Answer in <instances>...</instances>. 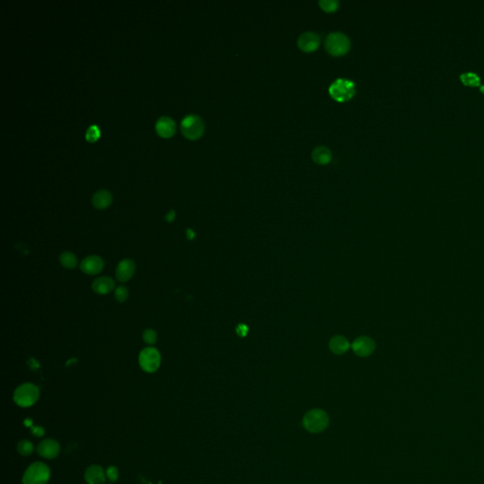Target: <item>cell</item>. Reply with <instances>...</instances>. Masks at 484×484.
<instances>
[{
	"label": "cell",
	"mask_w": 484,
	"mask_h": 484,
	"mask_svg": "<svg viewBox=\"0 0 484 484\" xmlns=\"http://www.w3.org/2000/svg\"><path fill=\"white\" fill-rule=\"evenodd\" d=\"M40 397L38 387L33 383H24L18 386L14 393V400L16 404L22 408L34 406Z\"/></svg>",
	"instance_id": "6da1fadb"
},
{
	"label": "cell",
	"mask_w": 484,
	"mask_h": 484,
	"mask_svg": "<svg viewBox=\"0 0 484 484\" xmlns=\"http://www.w3.org/2000/svg\"><path fill=\"white\" fill-rule=\"evenodd\" d=\"M328 414L320 409H314L308 412L303 418L304 428L311 433L323 432L328 426Z\"/></svg>",
	"instance_id": "7a4b0ae2"
},
{
	"label": "cell",
	"mask_w": 484,
	"mask_h": 484,
	"mask_svg": "<svg viewBox=\"0 0 484 484\" xmlns=\"http://www.w3.org/2000/svg\"><path fill=\"white\" fill-rule=\"evenodd\" d=\"M51 478L50 467L46 464L36 462L26 470L22 482L23 484H47Z\"/></svg>",
	"instance_id": "3957f363"
},
{
	"label": "cell",
	"mask_w": 484,
	"mask_h": 484,
	"mask_svg": "<svg viewBox=\"0 0 484 484\" xmlns=\"http://www.w3.org/2000/svg\"><path fill=\"white\" fill-rule=\"evenodd\" d=\"M330 96L337 102L344 103L351 100L356 94L355 84L346 79H338L329 86Z\"/></svg>",
	"instance_id": "277c9868"
},
{
	"label": "cell",
	"mask_w": 484,
	"mask_h": 484,
	"mask_svg": "<svg viewBox=\"0 0 484 484\" xmlns=\"http://www.w3.org/2000/svg\"><path fill=\"white\" fill-rule=\"evenodd\" d=\"M325 47L329 54L334 56H342L350 51L351 43L345 34L332 33L326 38Z\"/></svg>",
	"instance_id": "5b68a950"
},
{
	"label": "cell",
	"mask_w": 484,
	"mask_h": 484,
	"mask_svg": "<svg viewBox=\"0 0 484 484\" xmlns=\"http://www.w3.org/2000/svg\"><path fill=\"white\" fill-rule=\"evenodd\" d=\"M181 131L187 138H200L205 132V124L197 115H189L181 122Z\"/></svg>",
	"instance_id": "8992f818"
},
{
	"label": "cell",
	"mask_w": 484,
	"mask_h": 484,
	"mask_svg": "<svg viewBox=\"0 0 484 484\" xmlns=\"http://www.w3.org/2000/svg\"><path fill=\"white\" fill-rule=\"evenodd\" d=\"M139 365L147 373H155L161 365V354L155 347L144 348L139 354Z\"/></svg>",
	"instance_id": "52a82bcc"
},
{
	"label": "cell",
	"mask_w": 484,
	"mask_h": 484,
	"mask_svg": "<svg viewBox=\"0 0 484 484\" xmlns=\"http://www.w3.org/2000/svg\"><path fill=\"white\" fill-rule=\"evenodd\" d=\"M321 43L320 36L313 33L307 32L300 35L297 41L298 48L304 52H312L316 51Z\"/></svg>",
	"instance_id": "ba28073f"
},
{
	"label": "cell",
	"mask_w": 484,
	"mask_h": 484,
	"mask_svg": "<svg viewBox=\"0 0 484 484\" xmlns=\"http://www.w3.org/2000/svg\"><path fill=\"white\" fill-rule=\"evenodd\" d=\"M80 268L82 272L88 276H96L103 272L104 261L98 256H90L82 261Z\"/></svg>",
	"instance_id": "9c48e42d"
},
{
	"label": "cell",
	"mask_w": 484,
	"mask_h": 484,
	"mask_svg": "<svg viewBox=\"0 0 484 484\" xmlns=\"http://www.w3.org/2000/svg\"><path fill=\"white\" fill-rule=\"evenodd\" d=\"M136 263L131 259L121 260L116 270V277L120 282H127L136 273Z\"/></svg>",
	"instance_id": "30bf717a"
},
{
	"label": "cell",
	"mask_w": 484,
	"mask_h": 484,
	"mask_svg": "<svg viewBox=\"0 0 484 484\" xmlns=\"http://www.w3.org/2000/svg\"><path fill=\"white\" fill-rule=\"evenodd\" d=\"M61 450V447L58 442H56L53 439H46L42 441L38 447H37V452L38 454L46 459H54L56 458Z\"/></svg>",
	"instance_id": "8fae6325"
},
{
	"label": "cell",
	"mask_w": 484,
	"mask_h": 484,
	"mask_svg": "<svg viewBox=\"0 0 484 484\" xmlns=\"http://www.w3.org/2000/svg\"><path fill=\"white\" fill-rule=\"evenodd\" d=\"M353 351L360 357H368L376 349L375 342L368 337H360L352 345Z\"/></svg>",
	"instance_id": "7c38bea8"
},
{
	"label": "cell",
	"mask_w": 484,
	"mask_h": 484,
	"mask_svg": "<svg viewBox=\"0 0 484 484\" xmlns=\"http://www.w3.org/2000/svg\"><path fill=\"white\" fill-rule=\"evenodd\" d=\"M156 129L160 137L165 138H171L175 133V122L170 117H161L156 121Z\"/></svg>",
	"instance_id": "4fadbf2b"
},
{
	"label": "cell",
	"mask_w": 484,
	"mask_h": 484,
	"mask_svg": "<svg viewBox=\"0 0 484 484\" xmlns=\"http://www.w3.org/2000/svg\"><path fill=\"white\" fill-rule=\"evenodd\" d=\"M85 479L87 484H105L106 473L100 466H91L85 473Z\"/></svg>",
	"instance_id": "5bb4252c"
},
{
	"label": "cell",
	"mask_w": 484,
	"mask_h": 484,
	"mask_svg": "<svg viewBox=\"0 0 484 484\" xmlns=\"http://www.w3.org/2000/svg\"><path fill=\"white\" fill-rule=\"evenodd\" d=\"M115 289V281L109 277H102L94 280L92 284V290L97 294H110Z\"/></svg>",
	"instance_id": "9a60e30c"
},
{
	"label": "cell",
	"mask_w": 484,
	"mask_h": 484,
	"mask_svg": "<svg viewBox=\"0 0 484 484\" xmlns=\"http://www.w3.org/2000/svg\"><path fill=\"white\" fill-rule=\"evenodd\" d=\"M113 201L112 194L106 190H98L92 198V204L93 206L98 209H105L108 207Z\"/></svg>",
	"instance_id": "2e32d148"
},
{
	"label": "cell",
	"mask_w": 484,
	"mask_h": 484,
	"mask_svg": "<svg viewBox=\"0 0 484 484\" xmlns=\"http://www.w3.org/2000/svg\"><path fill=\"white\" fill-rule=\"evenodd\" d=\"M312 160L318 165H327L332 159V154L328 148L325 146H319L315 148L312 152Z\"/></svg>",
	"instance_id": "e0dca14e"
},
{
	"label": "cell",
	"mask_w": 484,
	"mask_h": 484,
	"mask_svg": "<svg viewBox=\"0 0 484 484\" xmlns=\"http://www.w3.org/2000/svg\"><path fill=\"white\" fill-rule=\"evenodd\" d=\"M349 342L343 336L333 337L329 342V347L334 354L342 355L349 349Z\"/></svg>",
	"instance_id": "ac0fdd59"
},
{
	"label": "cell",
	"mask_w": 484,
	"mask_h": 484,
	"mask_svg": "<svg viewBox=\"0 0 484 484\" xmlns=\"http://www.w3.org/2000/svg\"><path fill=\"white\" fill-rule=\"evenodd\" d=\"M60 262L66 269L72 270L78 265V259L72 252H64L60 256Z\"/></svg>",
	"instance_id": "d6986e66"
},
{
	"label": "cell",
	"mask_w": 484,
	"mask_h": 484,
	"mask_svg": "<svg viewBox=\"0 0 484 484\" xmlns=\"http://www.w3.org/2000/svg\"><path fill=\"white\" fill-rule=\"evenodd\" d=\"M35 447L29 440H22L18 443L17 451L22 456H30L33 454Z\"/></svg>",
	"instance_id": "ffe728a7"
},
{
	"label": "cell",
	"mask_w": 484,
	"mask_h": 484,
	"mask_svg": "<svg viewBox=\"0 0 484 484\" xmlns=\"http://www.w3.org/2000/svg\"><path fill=\"white\" fill-rule=\"evenodd\" d=\"M101 137V131L100 128L97 125H91L87 129L86 134V138L89 142H95Z\"/></svg>",
	"instance_id": "44dd1931"
},
{
	"label": "cell",
	"mask_w": 484,
	"mask_h": 484,
	"mask_svg": "<svg viewBox=\"0 0 484 484\" xmlns=\"http://www.w3.org/2000/svg\"><path fill=\"white\" fill-rule=\"evenodd\" d=\"M319 4H320V7L324 11H326L328 13H331V12L338 10L340 2L336 1V0H321L319 2Z\"/></svg>",
	"instance_id": "7402d4cb"
},
{
	"label": "cell",
	"mask_w": 484,
	"mask_h": 484,
	"mask_svg": "<svg viewBox=\"0 0 484 484\" xmlns=\"http://www.w3.org/2000/svg\"><path fill=\"white\" fill-rule=\"evenodd\" d=\"M143 341L149 346H154L157 341V333L154 329H146L143 332Z\"/></svg>",
	"instance_id": "603a6c76"
},
{
	"label": "cell",
	"mask_w": 484,
	"mask_h": 484,
	"mask_svg": "<svg viewBox=\"0 0 484 484\" xmlns=\"http://www.w3.org/2000/svg\"><path fill=\"white\" fill-rule=\"evenodd\" d=\"M129 297V291L125 286H120L115 291V298L118 302H125Z\"/></svg>",
	"instance_id": "cb8c5ba5"
},
{
	"label": "cell",
	"mask_w": 484,
	"mask_h": 484,
	"mask_svg": "<svg viewBox=\"0 0 484 484\" xmlns=\"http://www.w3.org/2000/svg\"><path fill=\"white\" fill-rule=\"evenodd\" d=\"M461 79L463 80V82L466 85H470V86H475V85H478L480 83V78L478 77V75H476L472 72L463 74L461 76Z\"/></svg>",
	"instance_id": "d4e9b609"
},
{
	"label": "cell",
	"mask_w": 484,
	"mask_h": 484,
	"mask_svg": "<svg viewBox=\"0 0 484 484\" xmlns=\"http://www.w3.org/2000/svg\"><path fill=\"white\" fill-rule=\"evenodd\" d=\"M106 478L111 482V483H116L119 479V470L116 467H110L106 470Z\"/></svg>",
	"instance_id": "484cf974"
},
{
	"label": "cell",
	"mask_w": 484,
	"mask_h": 484,
	"mask_svg": "<svg viewBox=\"0 0 484 484\" xmlns=\"http://www.w3.org/2000/svg\"><path fill=\"white\" fill-rule=\"evenodd\" d=\"M237 332L238 334L241 336V337H244L247 335L248 333V327L245 326V325H240L237 328Z\"/></svg>",
	"instance_id": "4316f807"
},
{
	"label": "cell",
	"mask_w": 484,
	"mask_h": 484,
	"mask_svg": "<svg viewBox=\"0 0 484 484\" xmlns=\"http://www.w3.org/2000/svg\"><path fill=\"white\" fill-rule=\"evenodd\" d=\"M32 433L36 437H42L45 434V430L41 427H35V428H33Z\"/></svg>",
	"instance_id": "83f0119b"
},
{
	"label": "cell",
	"mask_w": 484,
	"mask_h": 484,
	"mask_svg": "<svg viewBox=\"0 0 484 484\" xmlns=\"http://www.w3.org/2000/svg\"><path fill=\"white\" fill-rule=\"evenodd\" d=\"M165 219H166V221H167V222H169V223H172V222H173V221H174V219H175V211H174V210H171V211H170V212L166 215Z\"/></svg>",
	"instance_id": "f1b7e54d"
},
{
	"label": "cell",
	"mask_w": 484,
	"mask_h": 484,
	"mask_svg": "<svg viewBox=\"0 0 484 484\" xmlns=\"http://www.w3.org/2000/svg\"><path fill=\"white\" fill-rule=\"evenodd\" d=\"M187 236H188L189 240H193V239H194V237H195V234H194V232H193L191 229H189V230L187 231Z\"/></svg>",
	"instance_id": "f546056e"
}]
</instances>
